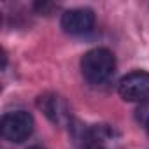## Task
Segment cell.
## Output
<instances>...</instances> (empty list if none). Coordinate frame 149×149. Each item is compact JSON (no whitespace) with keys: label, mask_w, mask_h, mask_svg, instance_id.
Returning a JSON list of instances; mask_svg holds the SVG:
<instances>
[{"label":"cell","mask_w":149,"mask_h":149,"mask_svg":"<svg viewBox=\"0 0 149 149\" xmlns=\"http://www.w3.org/2000/svg\"><path fill=\"white\" fill-rule=\"evenodd\" d=\"M116 70L114 54L105 47H95L81 58L83 77L90 84H104L112 77Z\"/></svg>","instance_id":"6da1fadb"},{"label":"cell","mask_w":149,"mask_h":149,"mask_svg":"<svg viewBox=\"0 0 149 149\" xmlns=\"http://www.w3.org/2000/svg\"><path fill=\"white\" fill-rule=\"evenodd\" d=\"M0 128H2V135H4L6 140L19 144V142L26 140L32 135V132H33V118L26 111L7 112L2 118Z\"/></svg>","instance_id":"7a4b0ae2"},{"label":"cell","mask_w":149,"mask_h":149,"mask_svg":"<svg viewBox=\"0 0 149 149\" xmlns=\"http://www.w3.org/2000/svg\"><path fill=\"white\" fill-rule=\"evenodd\" d=\"M119 97L125 102H144L149 98V72L135 70L119 81Z\"/></svg>","instance_id":"3957f363"},{"label":"cell","mask_w":149,"mask_h":149,"mask_svg":"<svg viewBox=\"0 0 149 149\" xmlns=\"http://www.w3.org/2000/svg\"><path fill=\"white\" fill-rule=\"evenodd\" d=\"M37 105L46 114V118L49 121H53L54 125H58V126L70 125V121H72L70 107H68V104L65 102L63 97H60L56 93H46V95L39 97Z\"/></svg>","instance_id":"277c9868"},{"label":"cell","mask_w":149,"mask_h":149,"mask_svg":"<svg viewBox=\"0 0 149 149\" xmlns=\"http://www.w3.org/2000/svg\"><path fill=\"white\" fill-rule=\"evenodd\" d=\"M93 23H95V14L91 9L77 7V9L65 11L61 14V28L72 35L90 32L93 28Z\"/></svg>","instance_id":"5b68a950"},{"label":"cell","mask_w":149,"mask_h":149,"mask_svg":"<svg viewBox=\"0 0 149 149\" xmlns=\"http://www.w3.org/2000/svg\"><path fill=\"white\" fill-rule=\"evenodd\" d=\"M135 119L149 130V98L140 102L135 109Z\"/></svg>","instance_id":"8992f818"},{"label":"cell","mask_w":149,"mask_h":149,"mask_svg":"<svg viewBox=\"0 0 149 149\" xmlns=\"http://www.w3.org/2000/svg\"><path fill=\"white\" fill-rule=\"evenodd\" d=\"M84 149H104V146H98V144H88Z\"/></svg>","instance_id":"52a82bcc"},{"label":"cell","mask_w":149,"mask_h":149,"mask_svg":"<svg viewBox=\"0 0 149 149\" xmlns=\"http://www.w3.org/2000/svg\"><path fill=\"white\" fill-rule=\"evenodd\" d=\"M28 149H44V147H40V146H33V147H28Z\"/></svg>","instance_id":"ba28073f"},{"label":"cell","mask_w":149,"mask_h":149,"mask_svg":"<svg viewBox=\"0 0 149 149\" xmlns=\"http://www.w3.org/2000/svg\"><path fill=\"white\" fill-rule=\"evenodd\" d=\"M147 132H149V130H147Z\"/></svg>","instance_id":"9c48e42d"}]
</instances>
